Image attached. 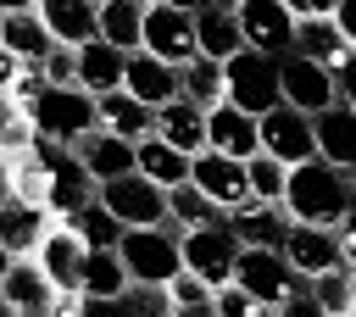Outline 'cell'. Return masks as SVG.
I'll list each match as a JSON object with an SVG mask.
<instances>
[{"label": "cell", "mask_w": 356, "mask_h": 317, "mask_svg": "<svg viewBox=\"0 0 356 317\" xmlns=\"http://www.w3.org/2000/svg\"><path fill=\"white\" fill-rule=\"evenodd\" d=\"M167 295H172V306H211V300H217V289H211L206 278H195V273H178Z\"/></svg>", "instance_id": "39"}, {"label": "cell", "mask_w": 356, "mask_h": 317, "mask_svg": "<svg viewBox=\"0 0 356 317\" xmlns=\"http://www.w3.org/2000/svg\"><path fill=\"white\" fill-rule=\"evenodd\" d=\"M184 72V95L195 100V106H222L228 100V78H222V61H206V56H195L189 67H178Z\"/></svg>", "instance_id": "35"}, {"label": "cell", "mask_w": 356, "mask_h": 317, "mask_svg": "<svg viewBox=\"0 0 356 317\" xmlns=\"http://www.w3.org/2000/svg\"><path fill=\"white\" fill-rule=\"evenodd\" d=\"M339 250H345V267L356 273V206H350V217L339 222Z\"/></svg>", "instance_id": "45"}, {"label": "cell", "mask_w": 356, "mask_h": 317, "mask_svg": "<svg viewBox=\"0 0 356 317\" xmlns=\"http://www.w3.org/2000/svg\"><path fill=\"white\" fill-rule=\"evenodd\" d=\"M284 6H289L300 22H312V17H334V6H339V0H284Z\"/></svg>", "instance_id": "44"}, {"label": "cell", "mask_w": 356, "mask_h": 317, "mask_svg": "<svg viewBox=\"0 0 356 317\" xmlns=\"http://www.w3.org/2000/svg\"><path fill=\"white\" fill-rule=\"evenodd\" d=\"M350 317H356V306H350Z\"/></svg>", "instance_id": "53"}, {"label": "cell", "mask_w": 356, "mask_h": 317, "mask_svg": "<svg viewBox=\"0 0 356 317\" xmlns=\"http://www.w3.org/2000/svg\"><path fill=\"white\" fill-rule=\"evenodd\" d=\"M284 256L289 267L312 284L334 267H345V250H339V228H312V222H289V239H284Z\"/></svg>", "instance_id": "15"}, {"label": "cell", "mask_w": 356, "mask_h": 317, "mask_svg": "<svg viewBox=\"0 0 356 317\" xmlns=\"http://www.w3.org/2000/svg\"><path fill=\"white\" fill-rule=\"evenodd\" d=\"M217 317H278V306L239 289V284H228V289H217Z\"/></svg>", "instance_id": "38"}, {"label": "cell", "mask_w": 356, "mask_h": 317, "mask_svg": "<svg viewBox=\"0 0 356 317\" xmlns=\"http://www.w3.org/2000/svg\"><path fill=\"white\" fill-rule=\"evenodd\" d=\"M312 295L323 300L328 317H350V306H356V273L350 267H334V273L312 278Z\"/></svg>", "instance_id": "37"}, {"label": "cell", "mask_w": 356, "mask_h": 317, "mask_svg": "<svg viewBox=\"0 0 356 317\" xmlns=\"http://www.w3.org/2000/svg\"><path fill=\"white\" fill-rule=\"evenodd\" d=\"M28 117H33V128H39L44 139L78 145L83 133L100 128V100H95L89 89H78V83H44V95L28 106Z\"/></svg>", "instance_id": "3"}, {"label": "cell", "mask_w": 356, "mask_h": 317, "mask_svg": "<svg viewBox=\"0 0 356 317\" xmlns=\"http://www.w3.org/2000/svg\"><path fill=\"white\" fill-rule=\"evenodd\" d=\"M256 122H261V150H267V156H278V161H289V167L317 161V128H312L306 111H295V106H273V111L256 117Z\"/></svg>", "instance_id": "11"}, {"label": "cell", "mask_w": 356, "mask_h": 317, "mask_svg": "<svg viewBox=\"0 0 356 317\" xmlns=\"http://www.w3.org/2000/svg\"><path fill=\"white\" fill-rule=\"evenodd\" d=\"M339 100H345V106H356V56H350V67L339 72Z\"/></svg>", "instance_id": "47"}, {"label": "cell", "mask_w": 356, "mask_h": 317, "mask_svg": "<svg viewBox=\"0 0 356 317\" xmlns=\"http://www.w3.org/2000/svg\"><path fill=\"white\" fill-rule=\"evenodd\" d=\"M139 172L150 184H161V189H178V184L195 178V156H184L178 145H167L161 133H150V139H139Z\"/></svg>", "instance_id": "29"}, {"label": "cell", "mask_w": 356, "mask_h": 317, "mask_svg": "<svg viewBox=\"0 0 356 317\" xmlns=\"http://www.w3.org/2000/svg\"><path fill=\"white\" fill-rule=\"evenodd\" d=\"M100 128L128 139V145H139V139L156 133V111L145 100H134L128 89H111V95H100Z\"/></svg>", "instance_id": "27"}, {"label": "cell", "mask_w": 356, "mask_h": 317, "mask_svg": "<svg viewBox=\"0 0 356 317\" xmlns=\"http://www.w3.org/2000/svg\"><path fill=\"white\" fill-rule=\"evenodd\" d=\"M206 6H217V11H239L245 0H206Z\"/></svg>", "instance_id": "51"}, {"label": "cell", "mask_w": 356, "mask_h": 317, "mask_svg": "<svg viewBox=\"0 0 356 317\" xmlns=\"http://www.w3.org/2000/svg\"><path fill=\"white\" fill-rule=\"evenodd\" d=\"M295 278H300V273L289 267L284 250H239V267H234V284H239V289H250V295L284 306L289 295H300Z\"/></svg>", "instance_id": "13"}, {"label": "cell", "mask_w": 356, "mask_h": 317, "mask_svg": "<svg viewBox=\"0 0 356 317\" xmlns=\"http://www.w3.org/2000/svg\"><path fill=\"white\" fill-rule=\"evenodd\" d=\"M278 317H328V311H323V300L306 289V295H289V300L278 306Z\"/></svg>", "instance_id": "42"}, {"label": "cell", "mask_w": 356, "mask_h": 317, "mask_svg": "<svg viewBox=\"0 0 356 317\" xmlns=\"http://www.w3.org/2000/svg\"><path fill=\"white\" fill-rule=\"evenodd\" d=\"M206 200H217L222 211H234V206H245L250 200V167L245 161H234V156H222V150H200L195 156V178H189Z\"/></svg>", "instance_id": "14"}, {"label": "cell", "mask_w": 356, "mask_h": 317, "mask_svg": "<svg viewBox=\"0 0 356 317\" xmlns=\"http://www.w3.org/2000/svg\"><path fill=\"white\" fill-rule=\"evenodd\" d=\"M128 289H134V273H128L122 250H89L83 295H128Z\"/></svg>", "instance_id": "34"}, {"label": "cell", "mask_w": 356, "mask_h": 317, "mask_svg": "<svg viewBox=\"0 0 356 317\" xmlns=\"http://www.w3.org/2000/svg\"><path fill=\"white\" fill-rule=\"evenodd\" d=\"M0 295H6L22 317H44L50 300H56L61 289L44 278V267H39L33 256H11V261H6V284H0Z\"/></svg>", "instance_id": "21"}, {"label": "cell", "mask_w": 356, "mask_h": 317, "mask_svg": "<svg viewBox=\"0 0 356 317\" xmlns=\"http://www.w3.org/2000/svg\"><path fill=\"white\" fill-rule=\"evenodd\" d=\"M278 83H284V106H295V111H306V117L339 106V78H334L328 67L306 61V56H284V61H278Z\"/></svg>", "instance_id": "10"}, {"label": "cell", "mask_w": 356, "mask_h": 317, "mask_svg": "<svg viewBox=\"0 0 356 317\" xmlns=\"http://www.w3.org/2000/svg\"><path fill=\"white\" fill-rule=\"evenodd\" d=\"M100 200L122 217V228H167V222H172L167 189H161V184H150L145 172H128V178L100 184Z\"/></svg>", "instance_id": "6"}, {"label": "cell", "mask_w": 356, "mask_h": 317, "mask_svg": "<svg viewBox=\"0 0 356 317\" xmlns=\"http://www.w3.org/2000/svg\"><path fill=\"white\" fill-rule=\"evenodd\" d=\"M0 44H6L11 56L33 61V67H44L50 50H56V39H50V28H44L39 11H6V22H0Z\"/></svg>", "instance_id": "28"}, {"label": "cell", "mask_w": 356, "mask_h": 317, "mask_svg": "<svg viewBox=\"0 0 356 317\" xmlns=\"http://www.w3.org/2000/svg\"><path fill=\"white\" fill-rule=\"evenodd\" d=\"M0 6H6V11H39L44 0H0Z\"/></svg>", "instance_id": "49"}, {"label": "cell", "mask_w": 356, "mask_h": 317, "mask_svg": "<svg viewBox=\"0 0 356 317\" xmlns=\"http://www.w3.org/2000/svg\"><path fill=\"white\" fill-rule=\"evenodd\" d=\"M222 78H228V106H239L250 117H267L273 106H284L278 61L261 56V50H239L234 61H222Z\"/></svg>", "instance_id": "5"}, {"label": "cell", "mask_w": 356, "mask_h": 317, "mask_svg": "<svg viewBox=\"0 0 356 317\" xmlns=\"http://www.w3.org/2000/svg\"><path fill=\"white\" fill-rule=\"evenodd\" d=\"M61 222H67L89 250H117V245H122V234H128V228H122V217H117L106 200H89V206H78V211H72V217H61Z\"/></svg>", "instance_id": "32"}, {"label": "cell", "mask_w": 356, "mask_h": 317, "mask_svg": "<svg viewBox=\"0 0 356 317\" xmlns=\"http://www.w3.org/2000/svg\"><path fill=\"white\" fill-rule=\"evenodd\" d=\"M0 222H6V250L11 256H33L39 245H44V234L61 222L50 206H28V200H6V211H0Z\"/></svg>", "instance_id": "24"}, {"label": "cell", "mask_w": 356, "mask_h": 317, "mask_svg": "<svg viewBox=\"0 0 356 317\" xmlns=\"http://www.w3.org/2000/svg\"><path fill=\"white\" fill-rule=\"evenodd\" d=\"M44 78H50V83H78V50L56 44V50H50V61H44Z\"/></svg>", "instance_id": "41"}, {"label": "cell", "mask_w": 356, "mask_h": 317, "mask_svg": "<svg viewBox=\"0 0 356 317\" xmlns=\"http://www.w3.org/2000/svg\"><path fill=\"white\" fill-rule=\"evenodd\" d=\"M145 11L150 0H100V39L117 50H145Z\"/></svg>", "instance_id": "30"}, {"label": "cell", "mask_w": 356, "mask_h": 317, "mask_svg": "<svg viewBox=\"0 0 356 317\" xmlns=\"http://www.w3.org/2000/svg\"><path fill=\"white\" fill-rule=\"evenodd\" d=\"M350 184H356V172H350Z\"/></svg>", "instance_id": "52"}, {"label": "cell", "mask_w": 356, "mask_h": 317, "mask_svg": "<svg viewBox=\"0 0 356 317\" xmlns=\"http://www.w3.org/2000/svg\"><path fill=\"white\" fill-rule=\"evenodd\" d=\"M234 17H239V28H245V44H250V50H261V56H273V61L295 56L300 17H295L284 0H245Z\"/></svg>", "instance_id": "8"}, {"label": "cell", "mask_w": 356, "mask_h": 317, "mask_svg": "<svg viewBox=\"0 0 356 317\" xmlns=\"http://www.w3.org/2000/svg\"><path fill=\"white\" fill-rule=\"evenodd\" d=\"M39 17L50 28V39L67 50H83L100 39V0H44Z\"/></svg>", "instance_id": "19"}, {"label": "cell", "mask_w": 356, "mask_h": 317, "mask_svg": "<svg viewBox=\"0 0 356 317\" xmlns=\"http://www.w3.org/2000/svg\"><path fill=\"white\" fill-rule=\"evenodd\" d=\"M250 167V195L256 200H267V206H284V195H289V161H278V156H250L245 161Z\"/></svg>", "instance_id": "36"}, {"label": "cell", "mask_w": 356, "mask_h": 317, "mask_svg": "<svg viewBox=\"0 0 356 317\" xmlns=\"http://www.w3.org/2000/svg\"><path fill=\"white\" fill-rule=\"evenodd\" d=\"M228 228H234V239H239L245 250H284V239H289V211L250 195L245 206L228 211Z\"/></svg>", "instance_id": "17"}, {"label": "cell", "mask_w": 356, "mask_h": 317, "mask_svg": "<svg viewBox=\"0 0 356 317\" xmlns=\"http://www.w3.org/2000/svg\"><path fill=\"white\" fill-rule=\"evenodd\" d=\"M122 78H128V50H117L106 39H95V44L78 50V89H89L95 100L111 95V89H122Z\"/></svg>", "instance_id": "26"}, {"label": "cell", "mask_w": 356, "mask_h": 317, "mask_svg": "<svg viewBox=\"0 0 356 317\" xmlns=\"http://www.w3.org/2000/svg\"><path fill=\"white\" fill-rule=\"evenodd\" d=\"M295 56H306V61H317V67H328L334 78L350 67V44H345V33L334 28V17H312V22H300V33H295Z\"/></svg>", "instance_id": "25"}, {"label": "cell", "mask_w": 356, "mask_h": 317, "mask_svg": "<svg viewBox=\"0 0 356 317\" xmlns=\"http://www.w3.org/2000/svg\"><path fill=\"white\" fill-rule=\"evenodd\" d=\"M17 317H22V311H17Z\"/></svg>", "instance_id": "54"}, {"label": "cell", "mask_w": 356, "mask_h": 317, "mask_svg": "<svg viewBox=\"0 0 356 317\" xmlns=\"http://www.w3.org/2000/svg\"><path fill=\"white\" fill-rule=\"evenodd\" d=\"M172 317H217V300L211 306H172Z\"/></svg>", "instance_id": "48"}, {"label": "cell", "mask_w": 356, "mask_h": 317, "mask_svg": "<svg viewBox=\"0 0 356 317\" xmlns=\"http://www.w3.org/2000/svg\"><path fill=\"white\" fill-rule=\"evenodd\" d=\"M206 139H211V150H222V156H234V161L261 156V122H256L250 111L228 106V100L206 111Z\"/></svg>", "instance_id": "18"}, {"label": "cell", "mask_w": 356, "mask_h": 317, "mask_svg": "<svg viewBox=\"0 0 356 317\" xmlns=\"http://www.w3.org/2000/svg\"><path fill=\"white\" fill-rule=\"evenodd\" d=\"M334 28H339L345 44L356 50V0H339V6H334Z\"/></svg>", "instance_id": "43"}, {"label": "cell", "mask_w": 356, "mask_h": 317, "mask_svg": "<svg viewBox=\"0 0 356 317\" xmlns=\"http://www.w3.org/2000/svg\"><path fill=\"white\" fill-rule=\"evenodd\" d=\"M33 167L44 172V206L56 211V217H72L78 206H89V200H100V184H95V172L78 161V150L72 145H56V139H33Z\"/></svg>", "instance_id": "2"}, {"label": "cell", "mask_w": 356, "mask_h": 317, "mask_svg": "<svg viewBox=\"0 0 356 317\" xmlns=\"http://www.w3.org/2000/svg\"><path fill=\"white\" fill-rule=\"evenodd\" d=\"M195 28H200V56H206V61H234L239 50H250V44H245V28H239L234 11L206 6V11H195Z\"/></svg>", "instance_id": "31"}, {"label": "cell", "mask_w": 356, "mask_h": 317, "mask_svg": "<svg viewBox=\"0 0 356 317\" xmlns=\"http://www.w3.org/2000/svg\"><path fill=\"white\" fill-rule=\"evenodd\" d=\"M156 133H161L167 145H178L184 156L211 150V139H206V106H195L189 95H178L172 106H161V111H156Z\"/></svg>", "instance_id": "23"}, {"label": "cell", "mask_w": 356, "mask_h": 317, "mask_svg": "<svg viewBox=\"0 0 356 317\" xmlns=\"http://www.w3.org/2000/svg\"><path fill=\"white\" fill-rule=\"evenodd\" d=\"M33 261L44 267V278L61 289V295H83V267H89V245L67 228V222H56L50 234H44V245L33 250Z\"/></svg>", "instance_id": "12"}, {"label": "cell", "mask_w": 356, "mask_h": 317, "mask_svg": "<svg viewBox=\"0 0 356 317\" xmlns=\"http://www.w3.org/2000/svg\"><path fill=\"white\" fill-rule=\"evenodd\" d=\"M145 50L172 61V67H189L200 56V28H195V11H178V6H156L145 11Z\"/></svg>", "instance_id": "9"}, {"label": "cell", "mask_w": 356, "mask_h": 317, "mask_svg": "<svg viewBox=\"0 0 356 317\" xmlns=\"http://www.w3.org/2000/svg\"><path fill=\"white\" fill-rule=\"evenodd\" d=\"M239 250H245V245L234 239L228 222L195 228V234H184V273L206 278L211 289H228V284H234V267H239Z\"/></svg>", "instance_id": "7"}, {"label": "cell", "mask_w": 356, "mask_h": 317, "mask_svg": "<svg viewBox=\"0 0 356 317\" xmlns=\"http://www.w3.org/2000/svg\"><path fill=\"white\" fill-rule=\"evenodd\" d=\"M167 206H172V222H178L184 234H195V228H211V222H228V211H222L217 200H206L195 184H178V189H167Z\"/></svg>", "instance_id": "33"}, {"label": "cell", "mask_w": 356, "mask_h": 317, "mask_svg": "<svg viewBox=\"0 0 356 317\" xmlns=\"http://www.w3.org/2000/svg\"><path fill=\"white\" fill-rule=\"evenodd\" d=\"M44 317H83V295H56Z\"/></svg>", "instance_id": "46"}, {"label": "cell", "mask_w": 356, "mask_h": 317, "mask_svg": "<svg viewBox=\"0 0 356 317\" xmlns=\"http://www.w3.org/2000/svg\"><path fill=\"white\" fill-rule=\"evenodd\" d=\"M156 6H178V11H206V0H156Z\"/></svg>", "instance_id": "50"}, {"label": "cell", "mask_w": 356, "mask_h": 317, "mask_svg": "<svg viewBox=\"0 0 356 317\" xmlns=\"http://www.w3.org/2000/svg\"><path fill=\"white\" fill-rule=\"evenodd\" d=\"M72 150H78V161L95 172V184H111V178L139 172V145H128V139H117V133H106V128L83 133Z\"/></svg>", "instance_id": "20"}, {"label": "cell", "mask_w": 356, "mask_h": 317, "mask_svg": "<svg viewBox=\"0 0 356 317\" xmlns=\"http://www.w3.org/2000/svg\"><path fill=\"white\" fill-rule=\"evenodd\" d=\"M312 128H317V156L334 161V167H345V172H356V106L339 100V106L317 111Z\"/></svg>", "instance_id": "22"}, {"label": "cell", "mask_w": 356, "mask_h": 317, "mask_svg": "<svg viewBox=\"0 0 356 317\" xmlns=\"http://www.w3.org/2000/svg\"><path fill=\"white\" fill-rule=\"evenodd\" d=\"M117 250H122L134 284L172 289V278L184 273V234H167V228H128Z\"/></svg>", "instance_id": "4"}, {"label": "cell", "mask_w": 356, "mask_h": 317, "mask_svg": "<svg viewBox=\"0 0 356 317\" xmlns=\"http://www.w3.org/2000/svg\"><path fill=\"white\" fill-rule=\"evenodd\" d=\"M83 317H139L128 295H83Z\"/></svg>", "instance_id": "40"}, {"label": "cell", "mask_w": 356, "mask_h": 317, "mask_svg": "<svg viewBox=\"0 0 356 317\" xmlns=\"http://www.w3.org/2000/svg\"><path fill=\"white\" fill-rule=\"evenodd\" d=\"M356 206V184L345 167L334 161H300L289 167V195H284V211L289 222H312V228H339Z\"/></svg>", "instance_id": "1"}, {"label": "cell", "mask_w": 356, "mask_h": 317, "mask_svg": "<svg viewBox=\"0 0 356 317\" xmlns=\"http://www.w3.org/2000/svg\"><path fill=\"white\" fill-rule=\"evenodd\" d=\"M122 89H128L134 100H145L150 111H161V106H172V100L184 95V72H178L172 61L150 56V50H134V56H128V78H122Z\"/></svg>", "instance_id": "16"}]
</instances>
